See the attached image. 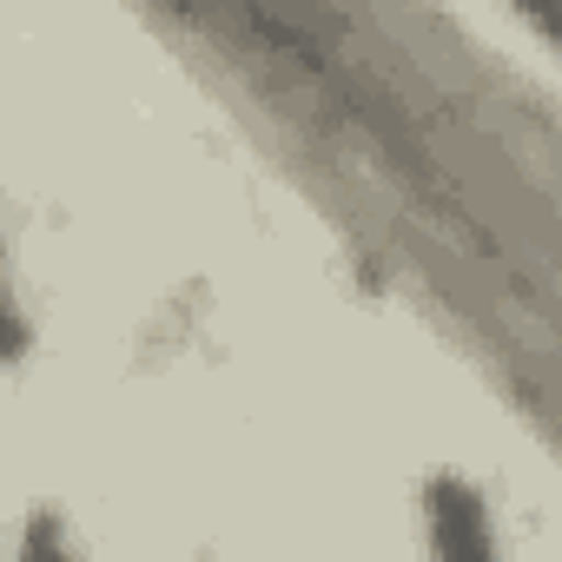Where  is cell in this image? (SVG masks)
I'll return each mask as SVG.
<instances>
[{
  "label": "cell",
  "instance_id": "1",
  "mask_svg": "<svg viewBox=\"0 0 562 562\" xmlns=\"http://www.w3.org/2000/svg\"><path fill=\"white\" fill-rule=\"evenodd\" d=\"M430 542L437 562H496L490 542V509L463 476H437L430 483Z\"/></svg>",
  "mask_w": 562,
  "mask_h": 562
},
{
  "label": "cell",
  "instance_id": "2",
  "mask_svg": "<svg viewBox=\"0 0 562 562\" xmlns=\"http://www.w3.org/2000/svg\"><path fill=\"white\" fill-rule=\"evenodd\" d=\"M21 562H74V549H67V536H60L54 516H34V529L21 542Z\"/></svg>",
  "mask_w": 562,
  "mask_h": 562
}]
</instances>
